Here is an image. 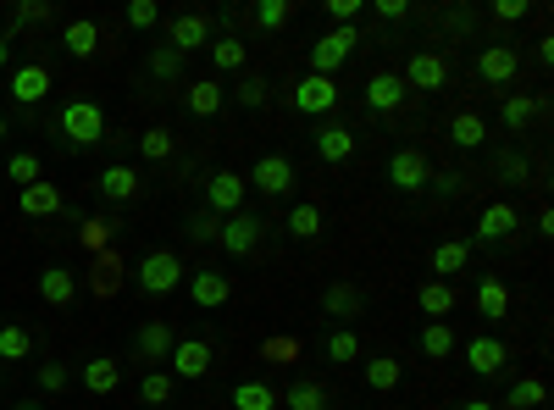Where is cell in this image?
Listing matches in <instances>:
<instances>
[{"mask_svg": "<svg viewBox=\"0 0 554 410\" xmlns=\"http://www.w3.org/2000/svg\"><path fill=\"white\" fill-rule=\"evenodd\" d=\"M56 128H61V139H67V145L89 150V145H100V139H106V111H100L95 100H73V106H61Z\"/></svg>", "mask_w": 554, "mask_h": 410, "instance_id": "obj_1", "label": "cell"}, {"mask_svg": "<svg viewBox=\"0 0 554 410\" xmlns=\"http://www.w3.org/2000/svg\"><path fill=\"white\" fill-rule=\"evenodd\" d=\"M133 278H139V289H145V294H156V300H161V294L183 289V278H189V272H183V261L172 250H150L145 261L133 266Z\"/></svg>", "mask_w": 554, "mask_h": 410, "instance_id": "obj_2", "label": "cell"}, {"mask_svg": "<svg viewBox=\"0 0 554 410\" xmlns=\"http://www.w3.org/2000/svg\"><path fill=\"white\" fill-rule=\"evenodd\" d=\"M355 50H361V34H355V28H327V34L311 45V73L333 78L338 67L355 56Z\"/></svg>", "mask_w": 554, "mask_h": 410, "instance_id": "obj_3", "label": "cell"}, {"mask_svg": "<svg viewBox=\"0 0 554 410\" xmlns=\"http://www.w3.org/2000/svg\"><path fill=\"white\" fill-rule=\"evenodd\" d=\"M244 189H250V178H239V172H211V178H205V211H211V217H239Z\"/></svg>", "mask_w": 554, "mask_h": 410, "instance_id": "obj_4", "label": "cell"}, {"mask_svg": "<svg viewBox=\"0 0 554 410\" xmlns=\"http://www.w3.org/2000/svg\"><path fill=\"white\" fill-rule=\"evenodd\" d=\"M427 178H433V161H427L416 145H405V150H394V156H388V183H394L399 194L427 189Z\"/></svg>", "mask_w": 554, "mask_h": 410, "instance_id": "obj_5", "label": "cell"}, {"mask_svg": "<svg viewBox=\"0 0 554 410\" xmlns=\"http://www.w3.org/2000/svg\"><path fill=\"white\" fill-rule=\"evenodd\" d=\"M510 233H521V211L510 200H494V205H482V217H477V244H505ZM471 244V250H477Z\"/></svg>", "mask_w": 554, "mask_h": 410, "instance_id": "obj_6", "label": "cell"}, {"mask_svg": "<svg viewBox=\"0 0 554 410\" xmlns=\"http://www.w3.org/2000/svg\"><path fill=\"white\" fill-rule=\"evenodd\" d=\"M338 106V84L322 73H305L300 84H294V111H305V117H327V111Z\"/></svg>", "mask_w": 554, "mask_h": 410, "instance_id": "obj_7", "label": "cell"}, {"mask_svg": "<svg viewBox=\"0 0 554 410\" xmlns=\"http://www.w3.org/2000/svg\"><path fill=\"white\" fill-rule=\"evenodd\" d=\"M405 89H422V95H438V89L449 84V67H444V56H433V50H416V56L405 61Z\"/></svg>", "mask_w": 554, "mask_h": 410, "instance_id": "obj_8", "label": "cell"}, {"mask_svg": "<svg viewBox=\"0 0 554 410\" xmlns=\"http://www.w3.org/2000/svg\"><path fill=\"white\" fill-rule=\"evenodd\" d=\"M311 145H316V156H322L327 167H344V161L355 156V128L350 122H322V128L311 133Z\"/></svg>", "mask_w": 554, "mask_h": 410, "instance_id": "obj_9", "label": "cell"}, {"mask_svg": "<svg viewBox=\"0 0 554 410\" xmlns=\"http://www.w3.org/2000/svg\"><path fill=\"white\" fill-rule=\"evenodd\" d=\"M217 244H222L228 255H239V261H244V255H255V250H261V222H255V217H244V211H239V217L217 222Z\"/></svg>", "mask_w": 554, "mask_h": 410, "instance_id": "obj_10", "label": "cell"}, {"mask_svg": "<svg viewBox=\"0 0 554 410\" xmlns=\"http://www.w3.org/2000/svg\"><path fill=\"white\" fill-rule=\"evenodd\" d=\"M167 45L178 50V56H189V50H205V45H211V17H205V12H183V17H172Z\"/></svg>", "mask_w": 554, "mask_h": 410, "instance_id": "obj_11", "label": "cell"}, {"mask_svg": "<svg viewBox=\"0 0 554 410\" xmlns=\"http://www.w3.org/2000/svg\"><path fill=\"white\" fill-rule=\"evenodd\" d=\"M466 366L477 377H499L510 366V350H505V338H494V333H482V338H471L466 344Z\"/></svg>", "mask_w": 554, "mask_h": 410, "instance_id": "obj_12", "label": "cell"}, {"mask_svg": "<svg viewBox=\"0 0 554 410\" xmlns=\"http://www.w3.org/2000/svg\"><path fill=\"white\" fill-rule=\"evenodd\" d=\"M167 361H172V377L194 383V377H205V372H211V344H205V338H178Z\"/></svg>", "mask_w": 554, "mask_h": 410, "instance_id": "obj_13", "label": "cell"}, {"mask_svg": "<svg viewBox=\"0 0 554 410\" xmlns=\"http://www.w3.org/2000/svg\"><path fill=\"white\" fill-rule=\"evenodd\" d=\"M172 344H178L172 322H161V316H156V322H145V327H139V338H133V355H139L145 366H161V361L172 355Z\"/></svg>", "mask_w": 554, "mask_h": 410, "instance_id": "obj_14", "label": "cell"}, {"mask_svg": "<svg viewBox=\"0 0 554 410\" xmlns=\"http://www.w3.org/2000/svg\"><path fill=\"white\" fill-rule=\"evenodd\" d=\"M250 178H255V189H261V194H272V200H277V194H289V189H294V161L272 150V156L255 161Z\"/></svg>", "mask_w": 554, "mask_h": 410, "instance_id": "obj_15", "label": "cell"}, {"mask_svg": "<svg viewBox=\"0 0 554 410\" xmlns=\"http://www.w3.org/2000/svg\"><path fill=\"white\" fill-rule=\"evenodd\" d=\"M189 283V300H194V311H217V305H228V294H233V283L222 278V272H194V278H183Z\"/></svg>", "mask_w": 554, "mask_h": 410, "instance_id": "obj_16", "label": "cell"}, {"mask_svg": "<svg viewBox=\"0 0 554 410\" xmlns=\"http://www.w3.org/2000/svg\"><path fill=\"white\" fill-rule=\"evenodd\" d=\"M405 95H410V89H405V78H399V73H372V78H366V89H361V100L372 111H399V106H405Z\"/></svg>", "mask_w": 554, "mask_h": 410, "instance_id": "obj_17", "label": "cell"}, {"mask_svg": "<svg viewBox=\"0 0 554 410\" xmlns=\"http://www.w3.org/2000/svg\"><path fill=\"white\" fill-rule=\"evenodd\" d=\"M45 95H50V67L23 61V67L12 73V100H17V106H39Z\"/></svg>", "mask_w": 554, "mask_h": 410, "instance_id": "obj_18", "label": "cell"}, {"mask_svg": "<svg viewBox=\"0 0 554 410\" xmlns=\"http://www.w3.org/2000/svg\"><path fill=\"white\" fill-rule=\"evenodd\" d=\"M516 73H521V56L510 45H488L477 56V78H482V84H510Z\"/></svg>", "mask_w": 554, "mask_h": 410, "instance_id": "obj_19", "label": "cell"}, {"mask_svg": "<svg viewBox=\"0 0 554 410\" xmlns=\"http://www.w3.org/2000/svg\"><path fill=\"white\" fill-rule=\"evenodd\" d=\"M84 388H89V394H100V399L117 394V388H122V361H117V355H89V361H84Z\"/></svg>", "mask_w": 554, "mask_h": 410, "instance_id": "obj_20", "label": "cell"}, {"mask_svg": "<svg viewBox=\"0 0 554 410\" xmlns=\"http://www.w3.org/2000/svg\"><path fill=\"white\" fill-rule=\"evenodd\" d=\"M17 205H23V217H56L61 189L50 178H39V183H28V189H17Z\"/></svg>", "mask_w": 554, "mask_h": 410, "instance_id": "obj_21", "label": "cell"}, {"mask_svg": "<svg viewBox=\"0 0 554 410\" xmlns=\"http://www.w3.org/2000/svg\"><path fill=\"white\" fill-rule=\"evenodd\" d=\"M361 305H366V300H361V289H355V283H327V289H322V311L338 316L344 327L361 316Z\"/></svg>", "mask_w": 554, "mask_h": 410, "instance_id": "obj_22", "label": "cell"}, {"mask_svg": "<svg viewBox=\"0 0 554 410\" xmlns=\"http://www.w3.org/2000/svg\"><path fill=\"white\" fill-rule=\"evenodd\" d=\"M39 300L45 305H73L78 300V278L67 272V266H45V272H39Z\"/></svg>", "mask_w": 554, "mask_h": 410, "instance_id": "obj_23", "label": "cell"}, {"mask_svg": "<svg viewBox=\"0 0 554 410\" xmlns=\"http://www.w3.org/2000/svg\"><path fill=\"white\" fill-rule=\"evenodd\" d=\"M471 266V239H444L433 250V272H438V283H449L455 272H466Z\"/></svg>", "mask_w": 554, "mask_h": 410, "instance_id": "obj_24", "label": "cell"}, {"mask_svg": "<svg viewBox=\"0 0 554 410\" xmlns=\"http://www.w3.org/2000/svg\"><path fill=\"white\" fill-rule=\"evenodd\" d=\"M183 100H189V111H194V117H217V111H222V100H228V89H222L217 78H194V84H189V95H183Z\"/></svg>", "mask_w": 554, "mask_h": 410, "instance_id": "obj_25", "label": "cell"}, {"mask_svg": "<svg viewBox=\"0 0 554 410\" xmlns=\"http://www.w3.org/2000/svg\"><path fill=\"white\" fill-rule=\"evenodd\" d=\"M61 45H67V56L89 61V56L100 50V28L89 23V17H78V23H67V28H61Z\"/></svg>", "mask_w": 554, "mask_h": 410, "instance_id": "obj_26", "label": "cell"}, {"mask_svg": "<svg viewBox=\"0 0 554 410\" xmlns=\"http://www.w3.org/2000/svg\"><path fill=\"white\" fill-rule=\"evenodd\" d=\"M228 405H233V410H277L283 399H277L272 383H233Z\"/></svg>", "mask_w": 554, "mask_h": 410, "instance_id": "obj_27", "label": "cell"}, {"mask_svg": "<svg viewBox=\"0 0 554 410\" xmlns=\"http://www.w3.org/2000/svg\"><path fill=\"white\" fill-rule=\"evenodd\" d=\"M139 189H145V178H139L133 167H122V161L100 172V194H106V200H133Z\"/></svg>", "mask_w": 554, "mask_h": 410, "instance_id": "obj_28", "label": "cell"}, {"mask_svg": "<svg viewBox=\"0 0 554 410\" xmlns=\"http://www.w3.org/2000/svg\"><path fill=\"white\" fill-rule=\"evenodd\" d=\"M477 311L488 316V322H505V316H510V289H505V278H482V283H477Z\"/></svg>", "mask_w": 554, "mask_h": 410, "instance_id": "obj_29", "label": "cell"}, {"mask_svg": "<svg viewBox=\"0 0 554 410\" xmlns=\"http://www.w3.org/2000/svg\"><path fill=\"white\" fill-rule=\"evenodd\" d=\"M449 139H455L460 150H477L482 139H488V122H482V111H455V117H449Z\"/></svg>", "mask_w": 554, "mask_h": 410, "instance_id": "obj_30", "label": "cell"}, {"mask_svg": "<svg viewBox=\"0 0 554 410\" xmlns=\"http://www.w3.org/2000/svg\"><path fill=\"white\" fill-rule=\"evenodd\" d=\"M211 67H217V73H239L244 61H250V50H244V39H233V34H222V39H211Z\"/></svg>", "mask_w": 554, "mask_h": 410, "instance_id": "obj_31", "label": "cell"}, {"mask_svg": "<svg viewBox=\"0 0 554 410\" xmlns=\"http://www.w3.org/2000/svg\"><path fill=\"white\" fill-rule=\"evenodd\" d=\"M399 377H405V366H399L394 355H372V361H366V388H377V394H394Z\"/></svg>", "mask_w": 554, "mask_h": 410, "instance_id": "obj_32", "label": "cell"}, {"mask_svg": "<svg viewBox=\"0 0 554 410\" xmlns=\"http://www.w3.org/2000/svg\"><path fill=\"white\" fill-rule=\"evenodd\" d=\"M178 399V377L172 372H145V383H139V405H172Z\"/></svg>", "mask_w": 554, "mask_h": 410, "instance_id": "obj_33", "label": "cell"}, {"mask_svg": "<svg viewBox=\"0 0 554 410\" xmlns=\"http://www.w3.org/2000/svg\"><path fill=\"white\" fill-rule=\"evenodd\" d=\"M322 355L338 366H350V361H361V338H355L350 327H333V333L322 338Z\"/></svg>", "mask_w": 554, "mask_h": 410, "instance_id": "obj_34", "label": "cell"}, {"mask_svg": "<svg viewBox=\"0 0 554 410\" xmlns=\"http://www.w3.org/2000/svg\"><path fill=\"white\" fill-rule=\"evenodd\" d=\"M455 344H460V338H455V327H449V322H427L422 327V355H427V361L455 355Z\"/></svg>", "mask_w": 554, "mask_h": 410, "instance_id": "obj_35", "label": "cell"}, {"mask_svg": "<svg viewBox=\"0 0 554 410\" xmlns=\"http://www.w3.org/2000/svg\"><path fill=\"white\" fill-rule=\"evenodd\" d=\"M28 355H34V333L17 327V322H6L0 327V361H28Z\"/></svg>", "mask_w": 554, "mask_h": 410, "instance_id": "obj_36", "label": "cell"}, {"mask_svg": "<svg viewBox=\"0 0 554 410\" xmlns=\"http://www.w3.org/2000/svg\"><path fill=\"white\" fill-rule=\"evenodd\" d=\"M289 17H294V0H255V12H250V23L255 28H289Z\"/></svg>", "mask_w": 554, "mask_h": 410, "instance_id": "obj_37", "label": "cell"}, {"mask_svg": "<svg viewBox=\"0 0 554 410\" xmlns=\"http://www.w3.org/2000/svg\"><path fill=\"white\" fill-rule=\"evenodd\" d=\"M6 178H12L17 189H28V183H39V178H45V167H39V156H34V150H12V156H6Z\"/></svg>", "mask_w": 554, "mask_h": 410, "instance_id": "obj_38", "label": "cell"}, {"mask_svg": "<svg viewBox=\"0 0 554 410\" xmlns=\"http://www.w3.org/2000/svg\"><path fill=\"white\" fill-rule=\"evenodd\" d=\"M422 311H427V322H444L449 311H455V289L449 283H422Z\"/></svg>", "mask_w": 554, "mask_h": 410, "instance_id": "obj_39", "label": "cell"}, {"mask_svg": "<svg viewBox=\"0 0 554 410\" xmlns=\"http://www.w3.org/2000/svg\"><path fill=\"white\" fill-rule=\"evenodd\" d=\"M532 117H538V100H527V95H505V106H499V122H505L510 133H521Z\"/></svg>", "mask_w": 554, "mask_h": 410, "instance_id": "obj_40", "label": "cell"}, {"mask_svg": "<svg viewBox=\"0 0 554 410\" xmlns=\"http://www.w3.org/2000/svg\"><path fill=\"white\" fill-rule=\"evenodd\" d=\"M289 410H327V388L322 383H294L289 394H277Z\"/></svg>", "mask_w": 554, "mask_h": 410, "instance_id": "obj_41", "label": "cell"}, {"mask_svg": "<svg viewBox=\"0 0 554 410\" xmlns=\"http://www.w3.org/2000/svg\"><path fill=\"white\" fill-rule=\"evenodd\" d=\"M283 222H289L294 239H316V233H322V205H294Z\"/></svg>", "mask_w": 554, "mask_h": 410, "instance_id": "obj_42", "label": "cell"}, {"mask_svg": "<svg viewBox=\"0 0 554 410\" xmlns=\"http://www.w3.org/2000/svg\"><path fill=\"white\" fill-rule=\"evenodd\" d=\"M494 178L499 183H527L532 178L527 156H521V150H499V156H494Z\"/></svg>", "mask_w": 554, "mask_h": 410, "instance_id": "obj_43", "label": "cell"}, {"mask_svg": "<svg viewBox=\"0 0 554 410\" xmlns=\"http://www.w3.org/2000/svg\"><path fill=\"white\" fill-rule=\"evenodd\" d=\"M510 410H543V377H521L516 388L505 394Z\"/></svg>", "mask_w": 554, "mask_h": 410, "instance_id": "obj_44", "label": "cell"}, {"mask_svg": "<svg viewBox=\"0 0 554 410\" xmlns=\"http://www.w3.org/2000/svg\"><path fill=\"white\" fill-rule=\"evenodd\" d=\"M139 150H145V161H167L178 150V139H172V128H145L139 133Z\"/></svg>", "mask_w": 554, "mask_h": 410, "instance_id": "obj_45", "label": "cell"}, {"mask_svg": "<svg viewBox=\"0 0 554 410\" xmlns=\"http://www.w3.org/2000/svg\"><path fill=\"white\" fill-rule=\"evenodd\" d=\"M150 73H156L161 84H172V78H183V56L172 45H156L150 50Z\"/></svg>", "mask_w": 554, "mask_h": 410, "instance_id": "obj_46", "label": "cell"}, {"mask_svg": "<svg viewBox=\"0 0 554 410\" xmlns=\"http://www.w3.org/2000/svg\"><path fill=\"white\" fill-rule=\"evenodd\" d=\"M156 23H161L156 0H128V28H156Z\"/></svg>", "mask_w": 554, "mask_h": 410, "instance_id": "obj_47", "label": "cell"}, {"mask_svg": "<svg viewBox=\"0 0 554 410\" xmlns=\"http://www.w3.org/2000/svg\"><path fill=\"white\" fill-rule=\"evenodd\" d=\"M67 383H73V372H67L61 361H45V366H39V388H45V394H61Z\"/></svg>", "mask_w": 554, "mask_h": 410, "instance_id": "obj_48", "label": "cell"}, {"mask_svg": "<svg viewBox=\"0 0 554 410\" xmlns=\"http://www.w3.org/2000/svg\"><path fill=\"white\" fill-rule=\"evenodd\" d=\"M233 100H239V106H250V111H261L266 106V84H261V78H244V84L233 89Z\"/></svg>", "mask_w": 554, "mask_h": 410, "instance_id": "obj_49", "label": "cell"}, {"mask_svg": "<svg viewBox=\"0 0 554 410\" xmlns=\"http://www.w3.org/2000/svg\"><path fill=\"white\" fill-rule=\"evenodd\" d=\"M189 239L211 244V239H217V217H211V211H194V217H189Z\"/></svg>", "mask_w": 554, "mask_h": 410, "instance_id": "obj_50", "label": "cell"}, {"mask_svg": "<svg viewBox=\"0 0 554 410\" xmlns=\"http://www.w3.org/2000/svg\"><path fill=\"white\" fill-rule=\"evenodd\" d=\"M494 17L499 23H521V17H532V0H494Z\"/></svg>", "mask_w": 554, "mask_h": 410, "instance_id": "obj_51", "label": "cell"}, {"mask_svg": "<svg viewBox=\"0 0 554 410\" xmlns=\"http://www.w3.org/2000/svg\"><path fill=\"white\" fill-rule=\"evenodd\" d=\"M372 6H377L383 23H405V17H410V0H372Z\"/></svg>", "mask_w": 554, "mask_h": 410, "instance_id": "obj_52", "label": "cell"}, {"mask_svg": "<svg viewBox=\"0 0 554 410\" xmlns=\"http://www.w3.org/2000/svg\"><path fill=\"white\" fill-rule=\"evenodd\" d=\"M17 23H50V0H28V6H17Z\"/></svg>", "mask_w": 554, "mask_h": 410, "instance_id": "obj_53", "label": "cell"}, {"mask_svg": "<svg viewBox=\"0 0 554 410\" xmlns=\"http://www.w3.org/2000/svg\"><path fill=\"white\" fill-rule=\"evenodd\" d=\"M294 355H300L294 338H272V344H266V361H294Z\"/></svg>", "mask_w": 554, "mask_h": 410, "instance_id": "obj_54", "label": "cell"}, {"mask_svg": "<svg viewBox=\"0 0 554 410\" xmlns=\"http://www.w3.org/2000/svg\"><path fill=\"white\" fill-rule=\"evenodd\" d=\"M532 228H538V233H543V239H549V233H554V211H549V205H543L538 217H532Z\"/></svg>", "mask_w": 554, "mask_h": 410, "instance_id": "obj_55", "label": "cell"}, {"mask_svg": "<svg viewBox=\"0 0 554 410\" xmlns=\"http://www.w3.org/2000/svg\"><path fill=\"white\" fill-rule=\"evenodd\" d=\"M460 410H499V405H494V399H466Z\"/></svg>", "mask_w": 554, "mask_h": 410, "instance_id": "obj_56", "label": "cell"}, {"mask_svg": "<svg viewBox=\"0 0 554 410\" xmlns=\"http://www.w3.org/2000/svg\"><path fill=\"white\" fill-rule=\"evenodd\" d=\"M6 61H12V39H0V67H6Z\"/></svg>", "mask_w": 554, "mask_h": 410, "instance_id": "obj_57", "label": "cell"}, {"mask_svg": "<svg viewBox=\"0 0 554 410\" xmlns=\"http://www.w3.org/2000/svg\"><path fill=\"white\" fill-rule=\"evenodd\" d=\"M12 410H45V405H28V399H23V405H12Z\"/></svg>", "mask_w": 554, "mask_h": 410, "instance_id": "obj_58", "label": "cell"}, {"mask_svg": "<svg viewBox=\"0 0 554 410\" xmlns=\"http://www.w3.org/2000/svg\"><path fill=\"white\" fill-rule=\"evenodd\" d=\"M0 145H6V117H0Z\"/></svg>", "mask_w": 554, "mask_h": 410, "instance_id": "obj_59", "label": "cell"}]
</instances>
